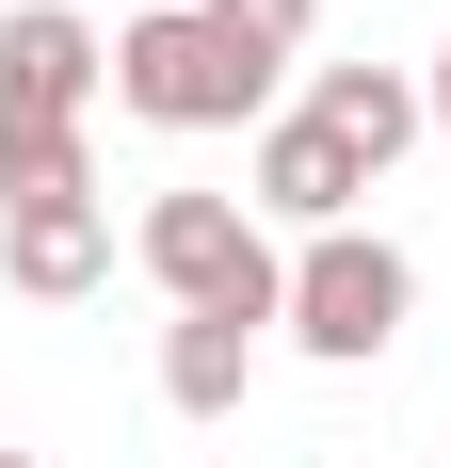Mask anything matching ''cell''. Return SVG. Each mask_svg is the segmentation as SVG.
<instances>
[{"label":"cell","instance_id":"cell-8","mask_svg":"<svg viewBox=\"0 0 451 468\" xmlns=\"http://www.w3.org/2000/svg\"><path fill=\"white\" fill-rule=\"evenodd\" d=\"M258 388V324H162V404L178 420H226Z\"/></svg>","mask_w":451,"mask_h":468},{"label":"cell","instance_id":"cell-5","mask_svg":"<svg viewBox=\"0 0 451 468\" xmlns=\"http://www.w3.org/2000/svg\"><path fill=\"white\" fill-rule=\"evenodd\" d=\"M355 194H387V178H371V162H355L339 130H322L307 97H290V113L258 130V162H242V210H258V227H290V242H322V227H355Z\"/></svg>","mask_w":451,"mask_h":468},{"label":"cell","instance_id":"cell-6","mask_svg":"<svg viewBox=\"0 0 451 468\" xmlns=\"http://www.w3.org/2000/svg\"><path fill=\"white\" fill-rule=\"evenodd\" d=\"M97 275H113V194H81V210H0V291L16 307H81Z\"/></svg>","mask_w":451,"mask_h":468},{"label":"cell","instance_id":"cell-9","mask_svg":"<svg viewBox=\"0 0 451 468\" xmlns=\"http://www.w3.org/2000/svg\"><path fill=\"white\" fill-rule=\"evenodd\" d=\"M210 33H242L274 81H290V65H307V33H322V0H210Z\"/></svg>","mask_w":451,"mask_h":468},{"label":"cell","instance_id":"cell-7","mask_svg":"<svg viewBox=\"0 0 451 468\" xmlns=\"http://www.w3.org/2000/svg\"><path fill=\"white\" fill-rule=\"evenodd\" d=\"M307 113H322V130H339V145H355L371 178H387V162H404L419 130H435V97H419L404 65H307Z\"/></svg>","mask_w":451,"mask_h":468},{"label":"cell","instance_id":"cell-3","mask_svg":"<svg viewBox=\"0 0 451 468\" xmlns=\"http://www.w3.org/2000/svg\"><path fill=\"white\" fill-rule=\"evenodd\" d=\"M404 324H419V259L387 227L290 242V324H274V339H307L322 372H371V356H404Z\"/></svg>","mask_w":451,"mask_h":468},{"label":"cell","instance_id":"cell-1","mask_svg":"<svg viewBox=\"0 0 451 468\" xmlns=\"http://www.w3.org/2000/svg\"><path fill=\"white\" fill-rule=\"evenodd\" d=\"M130 259H145V291L178 307V324H290V242L242 210V194H145V227H130Z\"/></svg>","mask_w":451,"mask_h":468},{"label":"cell","instance_id":"cell-2","mask_svg":"<svg viewBox=\"0 0 451 468\" xmlns=\"http://www.w3.org/2000/svg\"><path fill=\"white\" fill-rule=\"evenodd\" d=\"M113 113L130 130H274V65L210 33V0H145L113 33Z\"/></svg>","mask_w":451,"mask_h":468},{"label":"cell","instance_id":"cell-10","mask_svg":"<svg viewBox=\"0 0 451 468\" xmlns=\"http://www.w3.org/2000/svg\"><path fill=\"white\" fill-rule=\"evenodd\" d=\"M419 97H435V145H451V48H435V65H419Z\"/></svg>","mask_w":451,"mask_h":468},{"label":"cell","instance_id":"cell-4","mask_svg":"<svg viewBox=\"0 0 451 468\" xmlns=\"http://www.w3.org/2000/svg\"><path fill=\"white\" fill-rule=\"evenodd\" d=\"M113 97V33L81 0H0V130H81Z\"/></svg>","mask_w":451,"mask_h":468},{"label":"cell","instance_id":"cell-11","mask_svg":"<svg viewBox=\"0 0 451 468\" xmlns=\"http://www.w3.org/2000/svg\"><path fill=\"white\" fill-rule=\"evenodd\" d=\"M0 468H33V452H0Z\"/></svg>","mask_w":451,"mask_h":468}]
</instances>
